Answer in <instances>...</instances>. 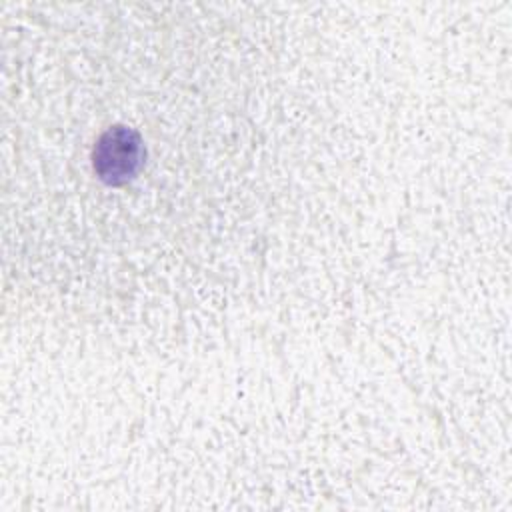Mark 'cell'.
I'll return each mask as SVG.
<instances>
[{
	"instance_id": "cell-1",
	"label": "cell",
	"mask_w": 512,
	"mask_h": 512,
	"mask_svg": "<svg viewBox=\"0 0 512 512\" xmlns=\"http://www.w3.org/2000/svg\"><path fill=\"white\" fill-rule=\"evenodd\" d=\"M138 162L140 142L136 134L126 128L108 130L94 150V168L100 178L108 182H120L130 178Z\"/></svg>"
}]
</instances>
